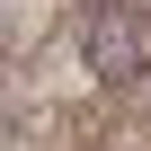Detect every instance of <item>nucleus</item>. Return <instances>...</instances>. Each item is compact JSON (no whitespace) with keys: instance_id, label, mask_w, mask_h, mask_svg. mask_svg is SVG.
Returning <instances> with one entry per match:
<instances>
[{"instance_id":"nucleus-1","label":"nucleus","mask_w":151,"mask_h":151,"mask_svg":"<svg viewBox=\"0 0 151 151\" xmlns=\"http://www.w3.org/2000/svg\"><path fill=\"white\" fill-rule=\"evenodd\" d=\"M89 71L98 80H142L151 71V9L142 0H98V18H89Z\"/></svg>"}]
</instances>
